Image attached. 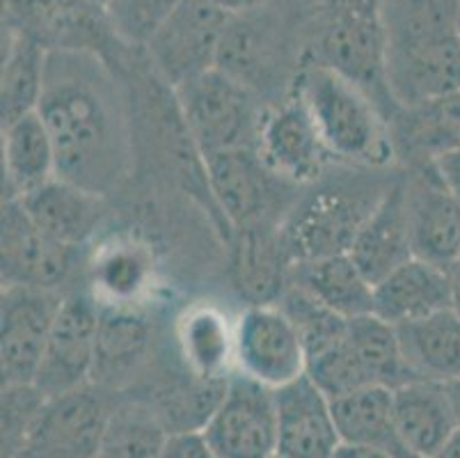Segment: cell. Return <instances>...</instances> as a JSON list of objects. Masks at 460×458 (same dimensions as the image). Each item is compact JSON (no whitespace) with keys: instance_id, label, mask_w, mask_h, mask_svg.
I'll return each mask as SVG.
<instances>
[{"instance_id":"1","label":"cell","mask_w":460,"mask_h":458,"mask_svg":"<svg viewBox=\"0 0 460 458\" xmlns=\"http://www.w3.org/2000/svg\"><path fill=\"white\" fill-rule=\"evenodd\" d=\"M108 62L90 53H49L37 112L56 145L58 176L96 195L128 176L133 136Z\"/></svg>"},{"instance_id":"2","label":"cell","mask_w":460,"mask_h":458,"mask_svg":"<svg viewBox=\"0 0 460 458\" xmlns=\"http://www.w3.org/2000/svg\"><path fill=\"white\" fill-rule=\"evenodd\" d=\"M458 0H380L387 85L408 108L460 90Z\"/></svg>"},{"instance_id":"3","label":"cell","mask_w":460,"mask_h":458,"mask_svg":"<svg viewBox=\"0 0 460 458\" xmlns=\"http://www.w3.org/2000/svg\"><path fill=\"white\" fill-rule=\"evenodd\" d=\"M294 94L312 115L330 157L369 167L392 161L390 120L349 78L316 60L296 74Z\"/></svg>"},{"instance_id":"4","label":"cell","mask_w":460,"mask_h":458,"mask_svg":"<svg viewBox=\"0 0 460 458\" xmlns=\"http://www.w3.org/2000/svg\"><path fill=\"white\" fill-rule=\"evenodd\" d=\"M172 92L199 157L243 147L257 149L266 112L259 106V94L227 71L213 67Z\"/></svg>"},{"instance_id":"5","label":"cell","mask_w":460,"mask_h":458,"mask_svg":"<svg viewBox=\"0 0 460 458\" xmlns=\"http://www.w3.org/2000/svg\"><path fill=\"white\" fill-rule=\"evenodd\" d=\"M319 62L349 78L359 90H365L387 120L394 117L390 101L394 106L396 101L387 85L380 3L353 0L334 7L321 32Z\"/></svg>"},{"instance_id":"6","label":"cell","mask_w":460,"mask_h":458,"mask_svg":"<svg viewBox=\"0 0 460 458\" xmlns=\"http://www.w3.org/2000/svg\"><path fill=\"white\" fill-rule=\"evenodd\" d=\"M5 28L37 41L49 53H90L106 60L122 44L94 0H3ZM124 46V44H122Z\"/></svg>"},{"instance_id":"7","label":"cell","mask_w":460,"mask_h":458,"mask_svg":"<svg viewBox=\"0 0 460 458\" xmlns=\"http://www.w3.org/2000/svg\"><path fill=\"white\" fill-rule=\"evenodd\" d=\"M232 14L208 0H183L145 46L154 74L170 90L217 67Z\"/></svg>"},{"instance_id":"8","label":"cell","mask_w":460,"mask_h":458,"mask_svg":"<svg viewBox=\"0 0 460 458\" xmlns=\"http://www.w3.org/2000/svg\"><path fill=\"white\" fill-rule=\"evenodd\" d=\"M213 458L278 456L275 390L236 372L202 431Z\"/></svg>"},{"instance_id":"9","label":"cell","mask_w":460,"mask_h":458,"mask_svg":"<svg viewBox=\"0 0 460 458\" xmlns=\"http://www.w3.org/2000/svg\"><path fill=\"white\" fill-rule=\"evenodd\" d=\"M65 296L60 289L3 287L0 372L3 385L35 383Z\"/></svg>"},{"instance_id":"10","label":"cell","mask_w":460,"mask_h":458,"mask_svg":"<svg viewBox=\"0 0 460 458\" xmlns=\"http://www.w3.org/2000/svg\"><path fill=\"white\" fill-rule=\"evenodd\" d=\"M207 191L213 207L223 213L234 232L257 225H270L278 204V184H287L269 170L252 147L217 151L202 158Z\"/></svg>"},{"instance_id":"11","label":"cell","mask_w":460,"mask_h":458,"mask_svg":"<svg viewBox=\"0 0 460 458\" xmlns=\"http://www.w3.org/2000/svg\"><path fill=\"white\" fill-rule=\"evenodd\" d=\"M236 367L278 390L307 373L298 328L278 302L250 305L236 321Z\"/></svg>"},{"instance_id":"12","label":"cell","mask_w":460,"mask_h":458,"mask_svg":"<svg viewBox=\"0 0 460 458\" xmlns=\"http://www.w3.org/2000/svg\"><path fill=\"white\" fill-rule=\"evenodd\" d=\"M99 312L102 302L90 293L65 296L35 378V385L49 399L92 383Z\"/></svg>"},{"instance_id":"13","label":"cell","mask_w":460,"mask_h":458,"mask_svg":"<svg viewBox=\"0 0 460 458\" xmlns=\"http://www.w3.org/2000/svg\"><path fill=\"white\" fill-rule=\"evenodd\" d=\"M74 252L31 220L19 200H3L0 275L3 287L60 289L74 268Z\"/></svg>"},{"instance_id":"14","label":"cell","mask_w":460,"mask_h":458,"mask_svg":"<svg viewBox=\"0 0 460 458\" xmlns=\"http://www.w3.org/2000/svg\"><path fill=\"white\" fill-rule=\"evenodd\" d=\"M111 409L92 383L49 399L21 458H96Z\"/></svg>"},{"instance_id":"15","label":"cell","mask_w":460,"mask_h":458,"mask_svg":"<svg viewBox=\"0 0 460 458\" xmlns=\"http://www.w3.org/2000/svg\"><path fill=\"white\" fill-rule=\"evenodd\" d=\"M378 200L365 202L362 195H350L349 188H323L309 197L282 227L291 259L298 262L349 252L355 234Z\"/></svg>"},{"instance_id":"16","label":"cell","mask_w":460,"mask_h":458,"mask_svg":"<svg viewBox=\"0 0 460 458\" xmlns=\"http://www.w3.org/2000/svg\"><path fill=\"white\" fill-rule=\"evenodd\" d=\"M257 151L269 170L287 184L316 182L330 158L312 115L296 94L266 111Z\"/></svg>"},{"instance_id":"17","label":"cell","mask_w":460,"mask_h":458,"mask_svg":"<svg viewBox=\"0 0 460 458\" xmlns=\"http://www.w3.org/2000/svg\"><path fill=\"white\" fill-rule=\"evenodd\" d=\"M279 458H334L341 447L332 401L307 373L275 390Z\"/></svg>"},{"instance_id":"18","label":"cell","mask_w":460,"mask_h":458,"mask_svg":"<svg viewBox=\"0 0 460 458\" xmlns=\"http://www.w3.org/2000/svg\"><path fill=\"white\" fill-rule=\"evenodd\" d=\"M349 255L371 284H378L415 257L410 238L408 186L403 182L385 188L374 211L355 234Z\"/></svg>"},{"instance_id":"19","label":"cell","mask_w":460,"mask_h":458,"mask_svg":"<svg viewBox=\"0 0 460 458\" xmlns=\"http://www.w3.org/2000/svg\"><path fill=\"white\" fill-rule=\"evenodd\" d=\"M392 397L396 431L417 458H435L460 431L458 406L449 385L417 378L392 390Z\"/></svg>"},{"instance_id":"20","label":"cell","mask_w":460,"mask_h":458,"mask_svg":"<svg viewBox=\"0 0 460 458\" xmlns=\"http://www.w3.org/2000/svg\"><path fill=\"white\" fill-rule=\"evenodd\" d=\"M456 308L454 268L412 257L374 284V314L392 326Z\"/></svg>"},{"instance_id":"21","label":"cell","mask_w":460,"mask_h":458,"mask_svg":"<svg viewBox=\"0 0 460 458\" xmlns=\"http://www.w3.org/2000/svg\"><path fill=\"white\" fill-rule=\"evenodd\" d=\"M217 67L254 94L278 85L284 69V49L273 21L261 14V7L232 14L217 53Z\"/></svg>"},{"instance_id":"22","label":"cell","mask_w":460,"mask_h":458,"mask_svg":"<svg viewBox=\"0 0 460 458\" xmlns=\"http://www.w3.org/2000/svg\"><path fill=\"white\" fill-rule=\"evenodd\" d=\"M152 333L147 314H142L133 305L102 302L92 385L119 388L127 383L147 360Z\"/></svg>"},{"instance_id":"23","label":"cell","mask_w":460,"mask_h":458,"mask_svg":"<svg viewBox=\"0 0 460 458\" xmlns=\"http://www.w3.org/2000/svg\"><path fill=\"white\" fill-rule=\"evenodd\" d=\"M21 204L41 232L69 247H81L92 238L103 218V197L56 176Z\"/></svg>"},{"instance_id":"24","label":"cell","mask_w":460,"mask_h":458,"mask_svg":"<svg viewBox=\"0 0 460 458\" xmlns=\"http://www.w3.org/2000/svg\"><path fill=\"white\" fill-rule=\"evenodd\" d=\"M288 284L307 292L339 317L374 314V284L359 271L349 252L298 259L288 268Z\"/></svg>"},{"instance_id":"25","label":"cell","mask_w":460,"mask_h":458,"mask_svg":"<svg viewBox=\"0 0 460 458\" xmlns=\"http://www.w3.org/2000/svg\"><path fill=\"white\" fill-rule=\"evenodd\" d=\"M58 176L53 138L40 112L3 126V191L21 200Z\"/></svg>"},{"instance_id":"26","label":"cell","mask_w":460,"mask_h":458,"mask_svg":"<svg viewBox=\"0 0 460 458\" xmlns=\"http://www.w3.org/2000/svg\"><path fill=\"white\" fill-rule=\"evenodd\" d=\"M234 250V280L250 305L278 302L288 284V268L294 264L284 243L282 229L270 225L238 229Z\"/></svg>"},{"instance_id":"27","label":"cell","mask_w":460,"mask_h":458,"mask_svg":"<svg viewBox=\"0 0 460 458\" xmlns=\"http://www.w3.org/2000/svg\"><path fill=\"white\" fill-rule=\"evenodd\" d=\"M401 351L412 376L435 383H460V312L458 308L396 326Z\"/></svg>"},{"instance_id":"28","label":"cell","mask_w":460,"mask_h":458,"mask_svg":"<svg viewBox=\"0 0 460 458\" xmlns=\"http://www.w3.org/2000/svg\"><path fill=\"white\" fill-rule=\"evenodd\" d=\"M410 238L417 259L454 268L460 262V200L440 182L410 193Z\"/></svg>"},{"instance_id":"29","label":"cell","mask_w":460,"mask_h":458,"mask_svg":"<svg viewBox=\"0 0 460 458\" xmlns=\"http://www.w3.org/2000/svg\"><path fill=\"white\" fill-rule=\"evenodd\" d=\"M330 401L341 443L383 449L396 458H417L396 431L390 388H365Z\"/></svg>"},{"instance_id":"30","label":"cell","mask_w":460,"mask_h":458,"mask_svg":"<svg viewBox=\"0 0 460 458\" xmlns=\"http://www.w3.org/2000/svg\"><path fill=\"white\" fill-rule=\"evenodd\" d=\"M177 342L188 372L204 378L232 376L236 363V323L211 305L190 308L179 321Z\"/></svg>"},{"instance_id":"31","label":"cell","mask_w":460,"mask_h":458,"mask_svg":"<svg viewBox=\"0 0 460 458\" xmlns=\"http://www.w3.org/2000/svg\"><path fill=\"white\" fill-rule=\"evenodd\" d=\"M3 44L0 120L3 126H7L40 108L49 69V50L10 28H5Z\"/></svg>"},{"instance_id":"32","label":"cell","mask_w":460,"mask_h":458,"mask_svg":"<svg viewBox=\"0 0 460 458\" xmlns=\"http://www.w3.org/2000/svg\"><path fill=\"white\" fill-rule=\"evenodd\" d=\"M227 378H204L186 369V376L163 383L149 397H140L161 418L167 434H202L217 403L223 401Z\"/></svg>"},{"instance_id":"33","label":"cell","mask_w":460,"mask_h":458,"mask_svg":"<svg viewBox=\"0 0 460 458\" xmlns=\"http://www.w3.org/2000/svg\"><path fill=\"white\" fill-rule=\"evenodd\" d=\"M346 342L367 369L371 383L378 388L396 390L410 381H417L403 358L396 326L380 319L378 314L349 319Z\"/></svg>"},{"instance_id":"34","label":"cell","mask_w":460,"mask_h":458,"mask_svg":"<svg viewBox=\"0 0 460 458\" xmlns=\"http://www.w3.org/2000/svg\"><path fill=\"white\" fill-rule=\"evenodd\" d=\"M167 428L145 399H124L111 409L96 458H161Z\"/></svg>"},{"instance_id":"35","label":"cell","mask_w":460,"mask_h":458,"mask_svg":"<svg viewBox=\"0 0 460 458\" xmlns=\"http://www.w3.org/2000/svg\"><path fill=\"white\" fill-rule=\"evenodd\" d=\"M394 117L403 120L401 129L405 145L429 154L430 161L460 147V90L417 106L399 108Z\"/></svg>"},{"instance_id":"36","label":"cell","mask_w":460,"mask_h":458,"mask_svg":"<svg viewBox=\"0 0 460 458\" xmlns=\"http://www.w3.org/2000/svg\"><path fill=\"white\" fill-rule=\"evenodd\" d=\"M94 287L103 293L102 302L133 305L152 280V257L133 241H115L103 247L92 266Z\"/></svg>"},{"instance_id":"37","label":"cell","mask_w":460,"mask_h":458,"mask_svg":"<svg viewBox=\"0 0 460 458\" xmlns=\"http://www.w3.org/2000/svg\"><path fill=\"white\" fill-rule=\"evenodd\" d=\"M49 397L35 383L3 385V458H21Z\"/></svg>"},{"instance_id":"38","label":"cell","mask_w":460,"mask_h":458,"mask_svg":"<svg viewBox=\"0 0 460 458\" xmlns=\"http://www.w3.org/2000/svg\"><path fill=\"white\" fill-rule=\"evenodd\" d=\"M183 0H108L106 14L115 37L124 46L145 49Z\"/></svg>"},{"instance_id":"39","label":"cell","mask_w":460,"mask_h":458,"mask_svg":"<svg viewBox=\"0 0 460 458\" xmlns=\"http://www.w3.org/2000/svg\"><path fill=\"white\" fill-rule=\"evenodd\" d=\"M161 458H213L202 434H174L167 438Z\"/></svg>"},{"instance_id":"40","label":"cell","mask_w":460,"mask_h":458,"mask_svg":"<svg viewBox=\"0 0 460 458\" xmlns=\"http://www.w3.org/2000/svg\"><path fill=\"white\" fill-rule=\"evenodd\" d=\"M430 167L435 172V179L456 197L460 200V147L435 157L430 161Z\"/></svg>"},{"instance_id":"41","label":"cell","mask_w":460,"mask_h":458,"mask_svg":"<svg viewBox=\"0 0 460 458\" xmlns=\"http://www.w3.org/2000/svg\"><path fill=\"white\" fill-rule=\"evenodd\" d=\"M334 458H396V456H392V454L383 452V449L365 447V445H346V443H341V447L337 449Z\"/></svg>"},{"instance_id":"42","label":"cell","mask_w":460,"mask_h":458,"mask_svg":"<svg viewBox=\"0 0 460 458\" xmlns=\"http://www.w3.org/2000/svg\"><path fill=\"white\" fill-rule=\"evenodd\" d=\"M208 3L217 5L220 10L229 12V14H243V12L259 10L266 0H208Z\"/></svg>"},{"instance_id":"43","label":"cell","mask_w":460,"mask_h":458,"mask_svg":"<svg viewBox=\"0 0 460 458\" xmlns=\"http://www.w3.org/2000/svg\"><path fill=\"white\" fill-rule=\"evenodd\" d=\"M435 458H460V431L451 438V443L442 449Z\"/></svg>"},{"instance_id":"44","label":"cell","mask_w":460,"mask_h":458,"mask_svg":"<svg viewBox=\"0 0 460 458\" xmlns=\"http://www.w3.org/2000/svg\"><path fill=\"white\" fill-rule=\"evenodd\" d=\"M454 283H456V302H460V262L454 266Z\"/></svg>"},{"instance_id":"45","label":"cell","mask_w":460,"mask_h":458,"mask_svg":"<svg viewBox=\"0 0 460 458\" xmlns=\"http://www.w3.org/2000/svg\"><path fill=\"white\" fill-rule=\"evenodd\" d=\"M451 392H454V399H456V406H458V418H460V383L458 385H449Z\"/></svg>"},{"instance_id":"46","label":"cell","mask_w":460,"mask_h":458,"mask_svg":"<svg viewBox=\"0 0 460 458\" xmlns=\"http://www.w3.org/2000/svg\"><path fill=\"white\" fill-rule=\"evenodd\" d=\"M456 35H458V41H460V0H458V5H456Z\"/></svg>"},{"instance_id":"47","label":"cell","mask_w":460,"mask_h":458,"mask_svg":"<svg viewBox=\"0 0 460 458\" xmlns=\"http://www.w3.org/2000/svg\"><path fill=\"white\" fill-rule=\"evenodd\" d=\"M94 3H99V5H106L108 0H94Z\"/></svg>"},{"instance_id":"48","label":"cell","mask_w":460,"mask_h":458,"mask_svg":"<svg viewBox=\"0 0 460 458\" xmlns=\"http://www.w3.org/2000/svg\"><path fill=\"white\" fill-rule=\"evenodd\" d=\"M456 308H458V312H460V302H456Z\"/></svg>"},{"instance_id":"49","label":"cell","mask_w":460,"mask_h":458,"mask_svg":"<svg viewBox=\"0 0 460 458\" xmlns=\"http://www.w3.org/2000/svg\"><path fill=\"white\" fill-rule=\"evenodd\" d=\"M273 458H279V456H273Z\"/></svg>"}]
</instances>
